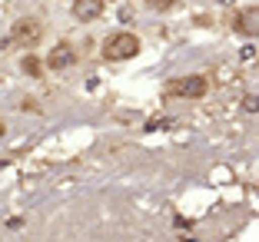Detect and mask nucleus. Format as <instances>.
Masks as SVG:
<instances>
[{"label": "nucleus", "mask_w": 259, "mask_h": 242, "mask_svg": "<svg viewBox=\"0 0 259 242\" xmlns=\"http://www.w3.org/2000/svg\"><path fill=\"white\" fill-rule=\"evenodd\" d=\"M146 4H150L153 10H169V7L176 4V0H146Z\"/></svg>", "instance_id": "obj_7"}, {"label": "nucleus", "mask_w": 259, "mask_h": 242, "mask_svg": "<svg viewBox=\"0 0 259 242\" xmlns=\"http://www.w3.org/2000/svg\"><path fill=\"white\" fill-rule=\"evenodd\" d=\"M243 106H246V110H249V113H252V110H259V103H256V100H252V96H246V100H243Z\"/></svg>", "instance_id": "obj_9"}, {"label": "nucleus", "mask_w": 259, "mask_h": 242, "mask_svg": "<svg viewBox=\"0 0 259 242\" xmlns=\"http://www.w3.org/2000/svg\"><path fill=\"white\" fill-rule=\"evenodd\" d=\"M236 30L243 37H256L259 33V7H243L236 17Z\"/></svg>", "instance_id": "obj_4"}, {"label": "nucleus", "mask_w": 259, "mask_h": 242, "mask_svg": "<svg viewBox=\"0 0 259 242\" xmlns=\"http://www.w3.org/2000/svg\"><path fill=\"white\" fill-rule=\"evenodd\" d=\"M73 60H76V57H73V46L60 43V46H54V53H50V57H47V67H50V70H67Z\"/></svg>", "instance_id": "obj_6"}, {"label": "nucleus", "mask_w": 259, "mask_h": 242, "mask_svg": "<svg viewBox=\"0 0 259 242\" xmlns=\"http://www.w3.org/2000/svg\"><path fill=\"white\" fill-rule=\"evenodd\" d=\"M137 53H140V40L133 37L130 30H116V33H110V37L103 40V57H107L110 63L133 60Z\"/></svg>", "instance_id": "obj_1"}, {"label": "nucleus", "mask_w": 259, "mask_h": 242, "mask_svg": "<svg viewBox=\"0 0 259 242\" xmlns=\"http://www.w3.org/2000/svg\"><path fill=\"white\" fill-rule=\"evenodd\" d=\"M40 37H44V23L33 20V17H27V20H17L14 30H10V40H14L17 46H33Z\"/></svg>", "instance_id": "obj_3"}, {"label": "nucleus", "mask_w": 259, "mask_h": 242, "mask_svg": "<svg viewBox=\"0 0 259 242\" xmlns=\"http://www.w3.org/2000/svg\"><path fill=\"white\" fill-rule=\"evenodd\" d=\"M206 90H209V80L199 76V73L180 76V80H173V83L166 86L169 96H180V100H199V96H206Z\"/></svg>", "instance_id": "obj_2"}, {"label": "nucleus", "mask_w": 259, "mask_h": 242, "mask_svg": "<svg viewBox=\"0 0 259 242\" xmlns=\"http://www.w3.org/2000/svg\"><path fill=\"white\" fill-rule=\"evenodd\" d=\"M100 14H103V0H73V17L76 20L90 23V20H97Z\"/></svg>", "instance_id": "obj_5"}, {"label": "nucleus", "mask_w": 259, "mask_h": 242, "mask_svg": "<svg viewBox=\"0 0 259 242\" xmlns=\"http://www.w3.org/2000/svg\"><path fill=\"white\" fill-rule=\"evenodd\" d=\"M23 70H27V73H40V63L33 60V57H27V60H23Z\"/></svg>", "instance_id": "obj_8"}]
</instances>
